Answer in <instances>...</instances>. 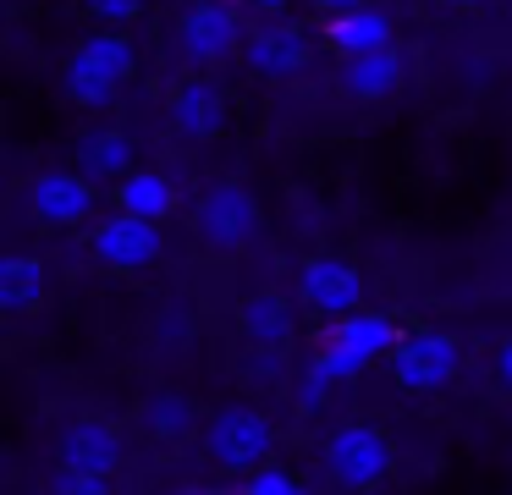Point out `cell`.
Wrapping results in <instances>:
<instances>
[{
    "label": "cell",
    "mask_w": 512,
    "mask_h": 495,
    "mask_svg": "<svg viewBox=\"0 0 512 495\" xmlns=\"http://www.w3.org/2000/svg\"><path fill=\"white\" fill-rule=\"evenodd\" d=\"M336 319H342V325L325 330L320 358H314V369H309V374H320L325 385L353 380V374L369 369L380 352L397 347V319H386V314H358V308H353V314H336Z\"/></svg>",
    "instance_id": "7a4b0ae2"
},
{
    "label": "cell",
    "mask_w": 512,
    "mask_h": 495,
    "mask_svg": "<svg viewBox=\"0 0 512 495\" xmlns=\"http://www.w3.org/2000/svg\"><path fill=\"white\" fill-rule=\"evenodd\" d=\"M402 83V55L391 50V44H375V50H358V55H347V66H342V88L353 99H386L391 88Z\"/></svg>",
    "instance_id": "5bb4252c"
},
{
    "label": "cell",
    "mask_w": 512,
    "mask_h": 495,
    "mask_svg": "<svg viewBox=\"0 0 512 495\" xmlns=\"http://www.w3.org/2000/svg\"><path fill=\"white\" fill-rule=\"evenodd\" d=\"M248 6H259V11H281L287 0H248Z\"/></svg>",
    "instance_id": "4316f807"
},
{
    "label": "cell",
    "mask_w": 512,
    "mask_h": 495,
    "mask_svg": "<svg viewBox=\"0 0 512 495\" xmlns=\"http://www.w3.org/2000/svg\"><path fill=\"white\" fill-rule=\"evenodd\" d=\"M298 286H303V303L320 308V314H353L358 297H364V281L347 259H309Z\"/></svg>",
    "instance_id": "4fadbf2b"
},
{
    "label": "cell",
    "mask_w": 512,
    "mask_h": 495,
    "mask_svg": "<svg viewBox=\"0 0 512 495\" xmlns=\"http://www.w3.org/2000/svg\"><path fill=\"white\" fill-rule=\"evenodd\" d=\"M248 490L254 495H292L298 479H292L287 468H265V462H259V468H248Z\"/></svg>",
    "instance_id": "44dd1931"
},
{
    "label": "cell",
    "mask_w": 512,
    "mask_h": 495,
    "mask_svg": "<svg viewBox=\"0 0 512 495\" xmlns=\"http://www.w3.org/2000/svg\"><path fill=\"white\" fill-rule=\"evenodd\" d=\"M133 66H138L133 39H122V33H111V28L89 33V39L72 50V61H67L72 105H111V99L122 94V83L133 77Z\"/></svg>",
    "instance_id": "6da1fadb"
},
{
    "label": "cell",
    "mask_w": 512,
    "mask_h": 495,
    "mask_svg": "<svg viewBox=\"0 0 512 495\" xmlns=\"http://www.w3.org/2000/svg\"><path fill=\"white\" fill-rule=\"evenodd\" d=\"M89 6V17L111 22V28H122V22H133L138 11H144V0H83Z\"/></svg>",
    "instance_id": "7402d4cb"
},
{
    "label": "cell",
    "mask_w": 512,
    "mask_h": 495,
    "mask_svg": "<svg viewBox=\"0 0 512 495\" xmlns=\"http://www.w3.org/2000/svg\"><path fill=\"white\" fill-rule=\"evenodd\" d=\"M243 61H248V72H259V77H292L309 61V39H303V28H292V22H265V28H254L243 39Z\"/></svg>",
    "instance_id": "8fae6325"
},
{
    "label": "cell",
    "mask_w": 512,
    "mask_h": 495,
    "mask_svg": "<svg viewBox=\"0 0 512 495\" xmlns=\"http://www.w3.org/2000/svg\"><path fill=\"white\" fill-rule=\"evenodd\" d=\"M457 363H463V347L452 336H441V330H424V336L397 341L391 369H397V385H408V391H435V385H446L457 374Z\"/></svg>",
    "instance_id": "ba28073f"
},
{
    "label": "cell",
    "mask_w": 512,
    "mask_h": 495,
    "mask_svg": "<svg viewBox=\"0 0 512 495\" xmlns=\"http://www.w3.org/2000/svg\"><path fill=\"white\" fill-rule=\"evenodd\" d=\"M116 209H127V215H144V220H166L171 209H177V187H171L166 171H122L116 176Z\"/></svg>",
    "instance_id": "9a60e30c"
},
{
    "label": "cell",
    "mask_w": 512,
    "mask_h": 495,
    "mask_svg": "<svg viewBox=\"0 0 512 495\" xmlns=\"http://www.w3.org/2000/svg\"><path fill=\"white\" fill-rule=\"evenodd\" d=\"M171 127H177L182 138H193V143L221 138L226 132V94L210 83V77L177 83V94H171Z\"/></svg>",
    "instance_id": "30bf717a"
},
{
    "label": "cell",
    "mask_w": 512,
    "mask_h": 495,
    "mask_svg": "<svg viewBox=\"0 0 512 495\" xmlns=\"http://www.w3.org/2000/svg\"><path fill=\"white\" fill-rule=\"evenodd\" d=\"M243 44V17L226 0H193L177 22V50L199 66H215Z\"/></svg>",
    "instance_id": "8992f818"
},
{
    "label": "cell",
    "mask_w": 512,
    "mask_h": 495,
    "mask_svg": "<svg viewBox=\"0 0 512 495\" xmlns=\"http://www.w3.org/2000/svg\"><path fill=\"white\" fill-rule=\"evenodd\" d=\"M193 226H199L204 248H221V253L248 248L259 231V198L243 182H215L193 209Z\"/></svg>",
    "instance_id": "277c9868"
},
{
    "label": "cell",
    "mask_w": 512,
    "mask_h": 495,
    "mask_svg": "<svg viewBox=\"0 0 512 495\" xmlns=\"http://www.w3.org/2000/svg\"><path fill=\"white\" fill-rule=\"evenodd\" d=\"M237 325H243V336L254 341V347H287L292 341V308H287V297H276V292H254L237 308Z\"/></svg>",
    "instance_id": "ac0fdd59"
},
{
    "label": "cell",
    "mask_w": 512,
    "mask_h": 495,
    "mask_svg": "<svg viewBox=\"0 0 512 495\" xmlns=\"http://www.w3.org/2000/svg\"><path fill=\"white\" fill-rule=\"evenodd\" d=\"M441 6H452V11H474V6H485V0H441Z\"/></svg>",
    "instance_id": "484cf974"
},
{
    "label": "cell",
    "mask_w": 512,
    "mask_h": 495,
    "mask_svg": "<svg viewBox=\"0 0 512 495\" xmlns=\"http://www.w3.org/2000/svg\"><path fill=\"white\" fill-rule=\"evenodd\" d=\"M325 39H331L336 55H358V50H375V44H391V17L375 6H347L331 17V28H325Z\"/></svg>",
    "instance_id": "e0dca14e"
},
{
    "label": "cell",
    "mask_w": 512,
    "mask_h": 495,
    "mask_svg": "<svg viewBox=\"0 0 512 495\" xmlns=\"http://www.w3.org/2000/svg\"><path fill=\"white\" fill-rule=\"evenodd\" d=\"M314 6H320V11H331V17H336V11H347V6H364V0H314Z\"/></svg>",
    "instance_id": "cb8c5ba5"
},
{
    "label": "cell",
    "mask_w": 512,
    "mask_h": 495,
    "mask_svg": "<svg viewBox=\"0 0 512 495\" xmlns=\"http://www.w3.org/2000/svg\"><path fill=\"white\" fill-rule=\"evenodd\" d=\"M116 462H122V429L105 424V418H78L61 435V468H83V473L111 479Z\"/></svg>",
    "instance_id": "7c38bea8"
},
{
    "label": "cell",
    "mask_w": 512,
    "mask_h": 495,
    "mask_svg": "<svg viewBox=\"0 0 512 495\" xmlns=\"http://www.w3.org/2000/svg\"><path fill=\"white\" fill-rule=\"evenodd\" d=\"M325 468L347 490H369V484H380L391 473V440L375 424H342L325 440Z\"/></svg>",
    "instance_id": "5b68a950"
},
{
    "label": "cell",
    "mask_w": 512,
    "mask_h": 495,
    "mask_svg": "<svg viewBox=\"0 0 512 495\" xmlns=\"http://www.w3.org/2000/svg\"><path fill=\"white\" fill-rule=\"evenodd\" d=\"M56 490L94 495V490H105V479H100V473H83V468H61V473H56Z\"/></svg>",
    "instance_id": "603a6c76"
},
{
    "label": "cell",
    "mask_w": 512,
    "mask_h": 495,
    "mask_svg": "<svg viewBox=\"0 0 512 495\" xmlns=\"http://www.w3.org/2000/svg\"><path fill=\"white\" fill-rule=\"evenodd\" d=\"M501 380L512 385V341H507V347H501Z\"/></svg>",
    "instance_id": "d4e9b609"
},
{
    "label": "cell",
    "mask_w": 512,
    "mask_h": 495,
    "mask_svg": "<svg viewBox=\"0 0 512 495\" xmlns=\"http://www.w3.org/2000/svg\"><path fill=\"white\" fill-rule=\"evenodd\" d=\"M204 451H210L215 468L248 473V468H259V462H270V451H276V424H270L265 413H254V407H221V413L210 418Z\"/></svg>",
    "instance_id": "3957f363"
},
{
    "label": "cell",
    "mask_w": 512,
    "mask_h": 495,
    "mask_svg": "<svg viewBox=\"0 0 512 495\" xmlns=\"http://www.w3.org/2000/svg\"><path fill=\"white\" fill-rule=\"evenodd\" d=\"M144 429L155 440H182L193 429V402H188V396H177V391L149 396V402H144Z\"/></svg>",
    "instance_id": "ffe728a7"
},
{
    "label": "cell",
    "mask_w": 512,
    "mask_h": 495,
    "mask_svg": "<svg viewBox=\"0 0 512 495\" xmlns=\"http://www.w3.org/2000/svg\"><path fill=\"white\" fill-rule=\"evenodd\" d=\"M28 204H34V215L45 226H83L94 215V204H100V187L83 171H45L28 187Z\"/></svg>",
    "instance_id": "9c48e42d"
},
{
    "label": "cell",
    "mask_w": 512,
    "mask_h": 495,
    "mask_svg": "<svg viewBox=\"0 0 512 495\" xmlns=\"http://www.w3.org/2000/svg\"><path fill=\"white\" fill-rule=\"evenodd\" d=\"M89 242H94V259L111 264V270H144V264H155L160 248H166V237H160V220L127 215V209L105 215L100 226H94Z\"/></svg>",
    "instance_id": "52a82bcc"
},
{
    "label": "cell",
    "mask_w": 512,
    "mask_h": 495,
    "mask_svg": "<svg viewBox=\"0 0 512 495\" xmlns=\"http://www.w3.org/2000/svg\"><path fill=\"white\" fill-rule=\"evenodd\" d=\"M45 297V264L34 253H6L0 259V314H28Z\"/></svg>",
    "instance_id": "d6986e66"
},
{
    "label": "cell",
    "mask_w": 512,
    "mask_h": 495,
    "mask_svg": "<svg viewBox=\"0 0 512 495\" xmlns=\"http://www.w3.org/2000/svg\"><path fill=\"white\" fill-rule=\"evenodd\" d=\"M78 171L89 176L94 187L116 182L122 171H133V138H127V132H116V127L83 132V138H78Z\"/></svg>",
    "instance_id": "2e32d148"
}]
</instances>
